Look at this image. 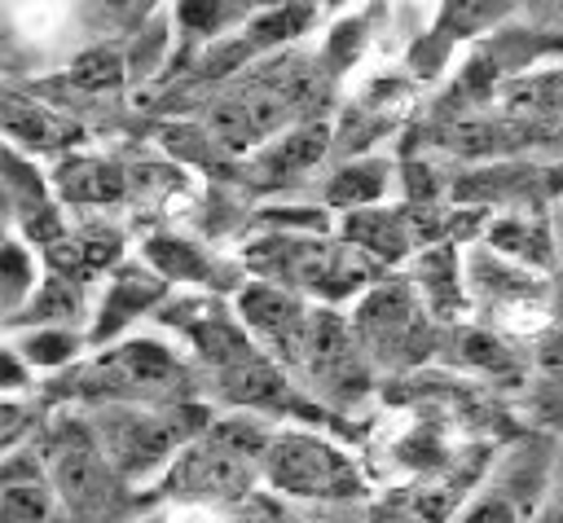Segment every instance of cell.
I'll return each instance as SVG.
<instances>
[{
    "instance_id": "6da1fadb",
    "label": "cell",
    "mask_w": 563,
    "mask_h": 523,
    "mask_svg": "<svg viewBox=\"0 0 563 523\" xmlns=\"http://www.w3.org/2000/svg\"><path fill=\"white\" fill-rule=\"evenodd\" d=\"M268 439H273V431L260 426V418H251V413L220 418L172 457V466L163 470V492H172L176 501L229 505V501L246 497L255 488V479H264Z\"/></svg>"
},
{
    "instance_id": "83f0119b",
    "label": "cell",
    "mask_w": 563,
    "mask_h": 523,
    "mask_svg": "<svg viewBox=\"0 0 563 523\" xmlns=\"http://www.w3.org/2000/svg\"><path fill=\"white\" fill-rule=\"evenodd\" d=\"M79 312H84V294H79L75 277L57 272V277H48V281L35 290V299H31L18 316H9V325H13V330H18V325H66V321H75Z\"/></svg>"
},
{
    "instance_id": "ac0fdd59",
    "label": "cell",
    "mask_w": 563,
    "mask_h": 523,
    "mask_svg": "<svg viewBox=\"0 0 563 523\" xmlns=\"http://www.w3.org/2000/svg\"><path fill=\"white\" fill-rule=\"evenodd\" d=\"M53 189L62 198V207H110L128 193V176L114 158H97V154H66L53 167Z\"/></svg>"
},
{
    "instance_id": "30bf717a",
    "label": "cell",
    "mask_w": 563,
    "mask_h": 523,
    "mask_svg": "<svg viewBox=\"0 0 563 523\" xmlns=\"http://www.w3.org/2000/svg\"><path fill=\"white\" fill-rule=\"evenodd\" d=\"M550 444L545 439H523L515 444L488 483H479L462 510L453 514V523H523L532 519L537 501L545 497V483H550Z\"/></svg>"
},
{
    "instance_id": "d590c367",
    "label": "cell",
    "mask_w": 563,
    "mask_h": 523,
    "mask_svg": "<svg viewBox=\"0 0 563 523\" xmlns=\"http://www.w3.org/2000/svg\"><path fill=\"white\" fill-rule=\"evenodd\" d=\"M545 53H550V57H559V62H563V35H559V40H550V44H545Z\"/></svg>"
},
{
    "instance_id": "7c38bea8",
    "label": "cell",
    "mask_w": 563,
    "mask_h": 523,
    "mask_svg": "<svg viewBox=\"0 0 563 523\" xmlns=\"http://www.w3.org/2000/svg\"><path fill=\"white\" fill-rule=\"evenodd\" d=\"M233 312L264 352H273L290 369L299 365L303 343H308V325H312V312H317V308L303 303L299 290H286L277 281H246L233 294Z\"/></svg>"
},
{
    "instance_id": "e575fe53",
    "label": "cell",
    "mask_w": 563,
    "mask_h": 523,
    "mask_svg": "<svg viewBox=\"0 0 563 523\" xmlns=\"http://www.w3.org/2000/svg\"><path fill=\"white\" fill-rule=\"evenodd\" d=\"M528 9L541 26H563V0H528Z\"/></svg>"
},
{
    "instance_id": "484cf974",
    "label": "cell",
    "mask_w": 563,
    "mask_h": 523,
    "mask_svg": "<svg viewBox=\"0 0 563 523\" xmlns=\"http://www.w3.org/2000/svg\"><path fill=\"white\" fill-rule=\"evenodd\" d=\"M145 259H150L167 281H198V286H211V277H220V264H216L202 246H194V242H185V237H176V233H154V237L145 242Z\"/></svg>"
},
{
    "instance_id": "ba28073f",
    "label": "cell",
    "mask_w": 563,
    "mask_h": 523,
    "mask_svg": "<svg viewBox=\"0 0 563 523\" xmlns=\"http://www.w3.org/2000/svg\"><path fill=\"white\" fill-rule=\"evenodd\" d=\"M189 369L180 356L154 338H128L119 347H106L84 374L79 396L106 404V400H136V404H176L185 400Z\"/></svg>"
},
{
    "instance_id": "d6a6232c",
    "label": "cell",
    "mask_w": 563,
    "mask_h": 523,
    "mask_svg": "<svg viewBox=\"0 0 563 523\" xmlns=\"http://www.w3.org/2000/svg\"><path fill=\"white\" fill-rule=\"evenodd\" d=\"M167 48V13H158L150 26H145V35L136 40V53H132V66H136V75H150L154 70V57Z\"/></svg>"
},
{
    "instance_id": "2e32d148",
    "label": "cell",
    "mask_w": 563,
    "mask_h": 523,
    "mask_svg": "<svg viewBox=\"0 0 563 523\" xmlns=\"http://www.w3.org/2000/svg\"><path fill=\"white\" fill-rule=\"evenodd\" d=\"M339 237L352 242V246H361L365 255H374L387 268L400 264V259H409L413 246H418V229H413L409 207H383V202L343 211Z\"/></svg>"
},
{
    "instance_id": "8992f818",
    "label": "cell",
    "mask_w": 563,
    "mask_h": 523,
    "mask_svg": "<svg viewBox=\"0 0 563 523\" xmlns=\"http://www.w3.org/2000/svg\"><path fill=\"white\" fill-rule=\"evenodd\" d=\"M471 316L501 334H532L550 316V281L541 268L519 264L488 242L462 251Z\"/></svg>"
},
{
    "instance_id": "ab89813d",
    "label": "cell",
    "mask_w": 563,
    "mask_h": 523,
    "mask_svg": "<svg viewBox=\"0 0 563 523\" xmlns=\"http://www.w3.org/2000/svg\"><path fill=\"white\" fill-rule=\"evenodd\" d=\"M334 4H339V0H334Z\"/></svg>"
},
{
    "instance_id": "d6986e66",
    "label": "cell",
    "mask_w": 563,
    "mask_h": 523,
    "mask_svg": "<svg viewBox=\"0 0 563 523\" xmlns=\"http://www.w3.org/2000/svg\"><path fill=\"white\" fill-rule=\"evenodd\" d=\"M484 242L519 264H532V268H554V233L541 215H528V211H506L497 215L488 229H484Z\"/></svg>"
},
{
    "instance_id": "4dcf8cb0",
    "label": "cell",
    "mask_w": 563,
    "mask_h": 523,
    "mask_svg": "<svg viewBox=\"0 0 563 523\" xmlns=\"http://www.w3.org/2000/svg\"><path fill=\"white\" fill-rule=\"evenodd\" d=\"M365 40H369V18H365V13L343 18V22L330 31V40H325V66H330V75L347 70V66L361 57Z\"/></svg>"
},
{
    "instance_id": "277c9868",
    "label": "cell",
    "mask_w": 563,
    "mask_h": 523,
    "mask_svg": "<svg viewBox=\"0 0 563 523\" xmlns=\"http://www.w3.org/2000/svg\"><path fill=\"white\" fill-rule=\"evenodd\" d=\"M40 461L57 488V501L79 519V523H110L123 510V475L106 457L92 422L84 418H62L48 426L40 439Z\"/></svg>"
},
{
    "instance_id": "7402d4cb",
    "label": "cell",
    "mask_w": 563,
    "mask_h": 523,
    "mask_svg": "<svg viewBox=\"0 0 563 523\" xmlns=\"http://www.w3.org/2000/svg\"><path fill=\"white\" fill-rule=\"evenodd\" d=\"M449 347H453V360H457V365L479 369V374L506 378V374L519 369V352L510 347V338H506L501 330L484 325V321H457Z\"/></svg>"
},
{
    "instance_id": "5bb4252c",
    "label": "cell",
    "mask_w": 563,
    "mask_h": 523,
    "mask_svg": "<svg viewBox=\"0 0 563 523\" xmlns=\"http://www.w3.org/2000/svg\"><path fill=\"white\" fill-rule=\"evenodd\" d=\"M163 294H167V277L154 264H123V268H114V277L106 281V294H101V308L92 316L88 338L92 343L119 338L141 312L163 303Z\"/></svg>"
},
{
    "instance_id": "4fadbf2b",
    "label": "cell",
    "mask_w": 563,
    "mask_h": 523,
    "mask_svg": "<svg viewBox=\"0 0 563 523\" xmlns=\"http://www.w3.org/2000/svg\"><path fill=\"white\" fill-rule=\"evenodd\" d=\"M4 193H9L13 229L31 246H48V242L66 237V224H62V211H57L62 198H57L53 180H44L35 158H26L18 145H9V154H4Z\"/></svg>"
},
{
    "instance_id": "f546056e",
    "label": "cell",
    "mask_w": 563,
    "mask_h": 523,
    "mask_svg": "<svg viewBox=\"0 0 563 523\" xmlns=\"http://www.w3.org/2000/svg\"><path fill=\"white\" fill-rule=\"evenodd\" d=\"M62 246H70V251H57V259H62V264L70 259V268H75V272H92V268H106V264H114V259H119L123 237H119V229L92 224V229H79L75 237H62Z\"/></svg>"
},
{
    "instance_id": "9a60e30c",
    "label": "cell",
    "mask_w": 563,
    "mask_h": 523,
    "mask_svg": "<svg viewBox=\"0 0 563 523\" xmlns=\"http://www.w3.org/2000/svg\"><path fill=\"white\" fill-rule=\"evenodd\" d=\"M409 281H413V290L422 294V303L431 308L435 321H462V316H471L466 268H462L457 242H427L409 259Z\"/></svg>"
},
{
    "instance_id": "7a4b0ae2",
    "label": "cell",
    "mask_w": 563,
    "mask_h": 523,
    "mask_svg": "<svg viewBox=\"0 0 563 523\" xmlns=\"http://www.w3.org/2000/svg\"><path fill=\"white\" fill-rule=\"evenodd\" d=\"M242 264L251 272H260L264 281H277L299 294H317L325 303L365 294L387 268L343 237L325 242V237L286 233V229H273V233L255 237L251 246H242Z\"/></svg>"
},
{
    "instance_id": "f35d334b",
    "label": "cell",
    "mask_w": 563,
    "mask_h": 523,
    "mask_svg": "<svg viewBox=\"0 0 563 523\" xmlns=\"http://www.w3.org/2000/svg\"><path fill=\"white\" fill-rule=\"evenodd\" d=\"M559 523H563V505H559Z\"/></svg>"
},
{
    "instance_id": "5b68a950",
    "label": "cell",
    "mask_w": 563,
    "mask_h": 523,
    "mask_svg": "<svg viewBox=\"0 0 563 523\" xmlns=\"http://www.w3.org/2000/svg\"><path fill=\"white\" fill-rule=\"evenodd\" d=\"M347 321L374 369L422 365L435 347V316L409 277H378L365 294H356Z\"/></svg>"
},
{
    "instance_id": "e0dca14e",
    "label": "cell",
    "mask_w": 563,
    "mask_h": 523,
    "mask_svg": "<svg viewBox=\"0 0 563 523\" xmlns=\"http://www.w3.org/2000/svg\"><path fill=\"white\" fill-rule=\"evenodd\" d=\"M57 488L44 470V461L31 453H9L4 475H0V523H53L57 510Z\"/></svg>"
},
{
    "instance_id": "44dd1931",
    "label": "cell",
    "mask_w": 563,
    "mask_h": 523,
    "mask_svg": "<svg viewBox=\"0 0 563 523\" xmlns=\"http://www.w3.org/2000/svg\"><path fill=\"white\" fill-rule=\"evenodd\" d=\"M325 141H330L325 123H308V127H295V132L268 141L260 149V158H255L260 180H295L299 171H308L325 154Z\"/></svg>"
},
{
    "instance_id": "1f68e13d",
    "label": "cell",
    "mask_w": 563,
    "mask_h": 523,
    "mask_svg": "<svg viewBox=\"0 0 563 523\" xmlns=\"http://www.w3.org/2000/svg\"><path fill=\"white\" fill-rule=\"evenodd\" d=\"M70 79H75L79 88H92V92H101V88H119V84H123V62H119V53L97 48V53L79 57V66H75Z\"/></svg>"
},
{
    "instance_id": "74e56055",
    "label": "cell",
    "mask_w": 563,
    "mask_h": 523,
    "mask_svg": "<svg viewBox=\"0 0 563 523\" xmlns=\"http://www.w3.org/2000/svg\"><path fill=\"white\" fill-rule=\"evenodd\" d=\"M110 4H128V0H110Z\"/></svg>"
},
{
    "instance_id": "8fae6325",
    "label": "cell",
    "mask_w": 563,
    "mask_h": 523,
    "mask_svg": "<svg viewBox=\"0 0 563 523\" xmlns=\"http://www.w3.org/2000/svg\"><path fill=\"white\" fill-rule=\"evenodd\" d=\"M299 88L290 75L282 79H268V75H251L242 79L238 88H229L224 97L211 101L207 110V136L224 149H255V145H268L282 123L290 119V105H295Z\"/></svg>"
},
{
    "instance_id": "f1b7e54d",
    "label": "cell",
    "mask_w": 563,
    "mask_h": 523,
    "mask_svg": "<svg viewBox=\"0 0 563 523\" xmlns=\"http://www.w3.org/2000/svg\"><path fill=\"white\" fill-rule=\"evenodd\" d=\"M40 286H44V281H40V259H35V251L13 233V237L4 242V268H0V303H4V316H18V312L35 299Z\"/></svg>"
},
{
    "instance_id": "cb8c5ba5",
    "label": "cell",
    "mask_w": 563,
    "mask_h": 523,
    "mask_svg": "<svg viewBox=\"0 0 563 523\" xmlns=\"http://www.w3.org/2000/svg\"><path fill=\"white\" fill-rule=\"evenodd\" d=\"M497 97L532 119H563V62L532 66L506 84H497Z\"/></svg>"
},
{
    "instance_id": "52a82bcc",
    "label": "cell",
    "mask_w": 563,
    "mask_h": 523,
    "mask_svg": "<svg viewBox=\"0 0 563 523\" xmlns=\"http://www.w3.org/2000/svg\"><path fill=\"white\" fill-rule=\"evenodd\" d=\"M264 483L295 501H361L369 492L356 457L317 431H273L264 448Z\"/></svg>"
},
{
    "instance_id": "603a6c76",
    "label": "cell",
    "mask_w": 563,
    "mask_h": 523,
    "mask_svg": "<svg viewBox=\"0 0 563 523\" xmlns=\"http://www.w3.org/2000/svg\"><path fill=\"white\" fill-rule=\"evenodd\" d=\"M519 4H528V0H440L431 40H440L444 48L457 40H475V35L501 26Z\"/></svg>"
},
{
    "instance_id": "9c48e42d",
    "label": "cell",
    "mask_w": 563,
    "mask_h": 523,
    "mask_svg": "<svg viewBox=\"0 0 563 523\" xmlns=\"http://www.w3.org/2000/svg\"><path fill=\"white\" fill-rule=\"evenodd\" d=\"M295 369L308 378L312 396H321L334 409H347V404L365 400L369 396V382H374V360L356 343L352 321L339 316L330 303L312 312L308 343H303V356H299Z\"/></svg>"
},
{
    "instance_id": "3957f363",
    "label": "cell",
    "mask_w": 563,
    "mask_h": 523,
    "mask_svg": "<svg viewBox=\"0 0 563 523\" xmlns=\"http://www.w3.org/2000/svg\"><path fill=\"white\" fill-rule=\"evenodd\" d=\"M106 457L128 483L154 479L172 466V457L211 426L207 409H194L185 400L176 404H136V400H106L88 413Z\"/></svg>"
},
{
    "instance_id": "d4e9b609",
    "label": "cell",
    "mask_w": 563,
    "mask_h": 523,
    "mask_svg": "<svg viewBox=\"0 0 563 523\" xmlns=\"http://www.w3.org/2000/svg\"><path fill=\"white\" fill-rule=\"evenodd\" d=\"M387 189H391V163H387V158H352V163H343V167L330 176L325 202H330V207H343V211H352V207H374V202H383Z\"/></svg>"
},
{
    "instance_id": "4316f807",
    "label": "cell",
    "mask_w": 563,
    "mask_h": 523,
    "mask_svg": "<svg viewBox=\"0 0 563 523\" xmlns=\"http://www.w3.org/2000/svg\"><path fill=\"white\" fill-rule=\"evenodd\" d=\"M9 343L31 360V369H62L79 356L84 334H75L70 325H22Z\"/></svg>"
},
{
    "instance_id": "8d00e7d4",
    "label": "cell",
    "mask_w": 563,
    "mask_h": 523,
    "mask_svg": "<svg viewBox=\"0 0 563 523\" xmlns=\"http://www.w3.org/2000/svg\"><path fill=\"white\" fill-rule=\"evenodd\" d=\"M559 233H563V211H559Z\"/></svg>"
},
{
    "instance_id": "ffe728a7",
    "label": "cell",
    "mask_w": 563,
    "mask_h": 523,
    "mask_svg": "<svg viewBox=\"0 0 563 523\" xmlns=\"http://www.w3.org/2000/svg\"><path fill=\"white\" fill-rule=\"evenodd\" d=\"M4 132H9V145L18 149H66V145H79V127L35 101H22V97H9L4 101Z\"/></svg>"
},
{
    "instance_id": "836d02e7",
    "label": "cell",
    "mask_w": 563,
    "mask_h": 523,
    "mask_svg": "<svg viewBox=\"0 0 563 523\" xmlns=\"http://www.w3.org/2000/svg\"><path fill=\"white\" fill-rule=\"evenodd\" d=\"M167 523H229V514L216 501H180Z\"/></svg>"
}]
</instances>
